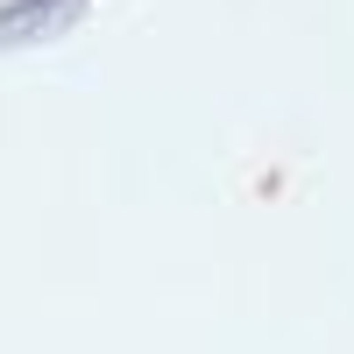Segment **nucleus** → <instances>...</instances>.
<instances>
[{
    "label": "nucleus",
    "mask_w": 354,
    "mask_h": 354,
    "mask_svg": "<svg viewBox=\"0 0 354 354\" xmlns=\"http://www.w3.org/2000/svg\"><path fill=\"white\" fill-rule=\"evenodd\" d=\"M78 21H85V0H15V8H0V50L50 43V36H64Z\"/></svg>",
    "instance_id": "f257e3e1"
}]
</instances>
